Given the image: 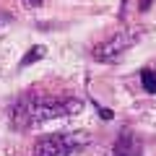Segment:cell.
<instances>
[{"mask_svg": "<svg viewBox=\"0 0 156 156\" xmlns=\"http://www.w3.org/2000/svg\"><path fill=\"white\" fill-rule=\"evenodd\" d=\"M83 109L81 99H21L13 104V122L16 128L57 120V117H70Z\"/></svg>", "mask_w": 156, "mask_h": 156, "instance_id": "6da1fadb", "label": "cell"}, {"mask_svg": "<svg viewBox=\"0 0 156 156\" xmlns=\"http://www.w3.org/2000/svg\"><path fill=\"white\" fill-rule=\"evenodd\" d=\"M91 143V135L83 130L70 133H47L34 143V156H70Z\"/></svg>", "mask_w": 156, "mask_h": 156, "instance_id": "7a4b0ae2", "label": "cell"}, {"mask_svg": "<svg viewBox=\"0 0 156 156\" xmlns=\"http://www.w3.org/2000/svg\"><path fill=\"white\" fill-rule=\"evenodd\" d=\"M135 42H138V37H135V34L122 31V34L109 37L107 42H101V44H96L91 55H94V60H99V62H115V60H120V55H122L128 47H133Z\"/></svg>", "mask_w": 156, "mask_h": 156, "instance_id": "3957f363", "label": "cell"}, {"mask_svg": "<svg viewBox=\"0 0 156 156\" xmlns=\"http://www.w3.org/2000/svg\"><path fill=\"white\" fill-rule=\"evenodd\" d=\"M112 156H140V140L128 130L120 133V138L115 140V148H112Z\"/></svg>", "mask_w": 156, "mask_h": 156, "instance_id": "277c9868", "label": "cell"}, {"mask_svg": "<svg viewBox=\"0 0 156 156\" xmlns=\"http://www.w3.org/2000/svg\"><path fill=\"white\" fill-rule=\"evenodd\" d=\"M44 55H47V47H44V44H34L31 50H29L26 55L21 57V68H26V65H34V62H39V60H42Z\"/></svg>", "mask_w": 156, "mask_h": 156, "instance_id": "5b68a950", "label": "cell"}, {"mask_svg": "<svg viewBox=\"0 0 156 156\" xmlns=\"http://www.w3.org/2000/svg\"><path fill=\"white\" fill-rule=\"evenodd\" d=\"M140 83L148 94H156V70H148V68L140 70Z\"/></svg>", "mask_w": 156, "mask_h": 156, "instance_id": "8992f818", "label": "cell"}, {"mask_svg": "<svg viewBox=\"0 0 156 156\" xmlns=\"http://www.w3.org/2000/svg\"><path fill=\"white\" fill-rule=\"evenodd\" d=\"M96 109H99L101 120H112V117H115V115H112V109H104V107H99V104H96Z\"/></svg>", "mask_w": 156, "mask_h": 156, "instance_id": "52a82bcc", "label": "cell"}, {"mask_svg": "<svg viewBox=\"0 0 156 156\" xmlns=\"http://www.w3.org/2000/svg\"><path fill=\"white\" fill-rule=\"evenodd\" d=\"M21 3L26 8H42V5H44V0H21Z\"/></svg>", "mask_w": 156, "mask_h": 156, "instance_id": "ba28073f", "label": "cell"}, {"mask_svg": "<svg viewBox=\"0 0 156 156\" xmlns=\"http://www.w3.org/2000/svg\"><path fill=\"white\" fill-rule=\"evenodd\" d=\"M148 5H151V0H140V5H138V8H140V11H146Z\"/></svg>", "mask_w": 156, "mask_h": 156, "instance_id": "9c48e42d", "label": "cell"}]
</instances>
